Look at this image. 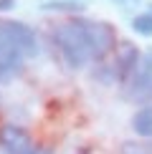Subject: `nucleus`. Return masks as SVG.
I'll list each match as a JSON object with an SVG mask.
<instances>
[{"instance_id": "1", "label": "nucleus", "mask_w": 152, "mask_h": 154, "mask_svg": "<svg viewBox=\"0 0 152 154\" xmlns=\"http://www.w3.org/2000/svg\"><path fill=\"white\" fill-rule=\"evenodd\" d=\"M51 41H53L56 51H59L61 61L68 68H74V71H79V68H84V66H89L94 61L86 30L81 25V18H71V20L56 25L51 30Z\"/></svg>"}, {"instance_id": "2", "label": "nucleus", "mask_w": 152, "mask_h": 154, "mask_svg": "<svg viewBox=\"0 0 152 154\" xmlns=\"http://www.w3.org/2000/svg\"><path fill=\"white\" fill-rule=\"evenodd\" d=\"M0 43L15 53H21L23 58H36L41 53L38 33L28 23H21V20H0Z\"/></svg>"}, {"instance_id": "3", "label": "nucleus", "mask_w": 152, "mask_h": 154, "mask_svg": "<svg viewBox=\"0 0 152 154\" xmlns=\"http://www.w3.org/2000/svg\"><path fill=\"white\" fill-rule=\"evenodd\" d=\"M122 88H124L122 94L127 101H135L139 106L152 104V51L142 53V61H139L137 71L129 76V81Z\"/></svg>"}, {"instance_id": "4", "label": "nucleus", "mask_w": 152, "mask_h": 154, "mask_svg": "<svg viewBox=\"0 0 152 154\" xmlns=\"http://www.w3.org/2000/svg\"><path fill=\"white\" fill-rule=\"evenodd\" d=\"M81 25L86 30L89 46H91V58L101 63L117 48V33H114V28L104 20H89V18H81Z\"/></svg>"}, {"instance_id": "5", "label": "nucleus", "mask_w": 152, "mask_h": 154, "mask_svg": "<svg viewBox=\"0 0 152 154\" xmlns=\"http://www.w3.org/2000/svg\"><path fill=\"white\" fill-rule=\"evenodd\" d=\"M139 61H142V51H139L132 41H122L117 46V56H114V73H117V83L124 86L129 81V76L137 71Z\"/></svg>"}, {"instance_id": "6", "label": "nucleus", "mask_w": 152, "mask_h": 154, "mask_svg": "<svg viewBox=\"0 0 152 154\" xmlns=\"http://www.w3.org/2000/svg\"><path fill=\"white\" fill-rule=\"evenodd\" d=\"M33 146V139L21 124H3L0 126V149L5 154H25Z\"/></svg>"}, {"instance_id": "7", "label": "nucleus", "mask_w": 152, "mask_h": 154, "mask_svg": "<svg viewBox=\"0 0 152 154\" xmlns=\"http://www.w3.org/2000/svg\"><path fill=\"white\" fill-rule=\"evenodd\" d=\"M132 131L137 134L139 139H152V104L139 106L135 114H132Z\"/></svg>"}, {"instance_id": "8", "label": "nucleus", "mask_w": 152, "mask_h": 154, "mask_svg": "<svg viewBox=\"0 0 152 154\" xmlns=\"http://www.w3.org/2000/svg\"><path fill=\"white\" fill-rule=\"evenodd\" d=\"M21 71H23V56L21 53L10 51L5 58H0V83L13 81L15 76H21Z\"/></svg>"}, {"instance_id": "9", "label": "nucleus", "mask_w": 152, "mask_h": 154, "mask_svg": "<svg viewBox=\"0 0 152 154\" xmlns=\"http://www.w3.org/2000/svg\"><path fill=\"white\" fill-rule=\"evenodd\" d=\"M41 10H51V13H68V15H81L86 10L84 0H43Z\"/></svg>"}, {"instance_id": "10", "label": "nucleus", "mask_w": 152, "mask_h": 154, "mask_svg": "<svg viewBox=\"0 0 152 154\" xmlns=\"http://www.w3.org/2000/svg\"><path fill=\"white\" fill-rule=\"evenodd\" d=\"M132 30L137 35H144V38H152V13H137L132 18Z\"/></svg>"}, {"instance_id": "11", "label": "nucleus", "mask_w": 152, "mask_h": 154, "mask_svg": "<svg viewBox=\"0 0 152 154\" xmlns=\"http://www.w3.org/2000/svg\"><path fill=\"white\" fill-rule=\"evenodd\" d=\"M94 79L101 81L104 86H109V83H117V73H114V66H112V63H101L97 71H94Z\"/></svg>"}, {"instance_id": "12", "label": "nucleus", "mask_w": 152, "mask_h": 154, "mask_svg": "<svg viewBox=\"0 0 152 154\" xmlns=\"http://www.w3.org/2000/svg\"><path fill=\"white\" fill-rule=\"evenodd\" d=\"M119 154H152L150 144H139V142H124Z\"/></svg>"}, {"instance_id": "13", "label": "nucleus", "mask_w": 152, "mask_h": 154, "mask_svg": "<svg viewBox=\"0 0 152 154\" xmlns=\"http://www.w3.org/2000/svg\"><path fill=\"white\" fill-rule=\"evenodd\" d=\"M15 3H18V0H0V13L13 10V8H15Z\"/></svg>"}, {"instance_id": "14", "label": "nucleus", "mask_w": 152, "mask_h": 154, "mask_svg": "<svg viewBox=\"0 0 152 154\" xmlns=\"http://www.w3.org/2000/svg\"><path fill=\"white\" fill-rule=\"evenodd\" d=\"M25 154H53V152L46 149V146H30V149L25 152Z\"/></svg>"}, {"instance_id": "15", "label": "nucleus", "mask_w": 152, "mask_h": 154, "mask_svg": "<svg viewBox=\"0 0 152 154\" xmlns=\"http://www.w3.org/2000/svg\"><path fill=\"white\" fill-rule=\"evenodd\" d=\"M10 53V48L8 46H3V43H0V58H5V56H8Z\"/></svg>"}, {"instance_id": "16", "label": "nucleus", "mask_w": 152, "mask_h": 154, "mask_svg": "<svg viewBox=\"0 0 152 154\" xmlns=\"http://www.w3.org/2000/svg\"><path fill=\"white\" fill-rule=\"evenodd\" d=\"M150 13H152V3H150Z\"/></svg>"}, {"instance_id": "17", "label": "nucleus", "mask_w": 152, "mask_h": 154, "mask_svg": "<svg viewBox=\"0 0 152 154\" xmlns=\"http://www.w3.org/2000/svg\"><path fill=\"white\" fill-rule=\"evenodd\" d=\"M135 3H137V0H135Z\"/></svg>"}]
</instances>
